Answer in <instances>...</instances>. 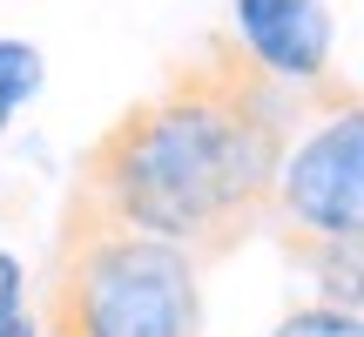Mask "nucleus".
Listing matches in <instances>:
<instances>
[{
    "label": "nucleus",
    "instance_id": "obj_1",
    "mask_svg": "<svg viewBox=\"0 0 364 337\" xmlns=\"http://www.w3.org/2000/svg\"><path fill=\"white\" fill-rule=\"evenodd\" d=\"M290 135L297 102L223 34L88 142L68 209L209 263L270 223Z\"/></svg>",
    "mask_w": 364,
    "mask_h": 337
},
{
    "label": "nucleus",
    "instance_id": "obj_2",
    "mask_svg": "<svg viewBox=\"0 0 364 337\" xmlns=\"http://www.w3.org/2000/svg\"><path fill=\"white\" fill-rule=\"evenodd\" d=\"M41 317L48 337H203V257L68 209Z\"/></svg>",
    "mask_w": 364,
    "mask_h": 337
},
{
    "label": "nucleus",
    "instance_id": "obj_3",
    "mask_svg": "<svg viewBox=\"0 0 364 337\" xmlns=\"http://www.w3.org/2000/svg\"><path fill=\"white\" fill-rule=\"evenodd\" d=\"M284 243H364V95L324 88L290 135L277 209Z\"/></svg>",
    "mask_w": 364,
    "mask_h": 337
},
{
    "label": "nucleus",
    "instance_id": "obj_4",
    "mask_svg": "<svg viewBox=\"0 0 364 337\" xmlns=\"http://www.w3.org/2000/svg\"><path fill=\"white\" fill-rule=\"evenodd\" d=\"M230 41L263 81L284 95H324L338 61V21L331 0H230Z\"/></svg>",
    "mask_w": 364,
    "mask_h": 337
},
{
    "label": "nucleus",
    "instance_id": "obj_5",
    "mask_svg": "<svg viewBox=\"0 0 364 337\" xmlns=\"http://www.w3.org/2000/svg\"><path fill=\"white\" fill-rule=\"evenodd\" d=\"M48 88V54L21 34H0V142H7L14 115H21L34 95Z\"/></svg>",
    "mask_w": 364,
    "mask_h": 337
},
{
    "label": "nucleus",
    "instance_id": "obj_6",
    "mask_svg": "<svg viewBox=\"0 0 364 337\" xmlns=\"http://www.w3.org/2000/svg\"><path fill=\"white\" fill-rule=\"evenodd\" d=\"M270 337H364V311L311 297V304H290V311L270 324Z\"/></svg>",
    "mask_w": 364,
    "mask_h": 337
},
{
    "label": "nucleus",
    "instance_id": "obj_7",
    "mask_svg": "<svg viewBox=\"0 0 364 337\" xmlns=\"http://www.w3.org/2000/svg\"><path fill=\"white\" fill-rule=\"evenodd\" d=\"M21 311H34V277H27V263L14 250H0V324Z\"/></svg>",
    "mask_w": 364,
    "mask_h": 337
},
{
    "label": "nucleus",
    "instance_id": "obj_8",
    "mask_svg": "<svg viewBox=\"0 0 364 337\" xmlns=\"http://www.w3.org/2000/svg\"><path fill=\"white\" fill-rule=\"evenodd\" d=\"M0 337H48V317H41V311H21V317L0 324Z\"/></svg>",
    "mask_w": 364,
    "mask_h": 337
}]
</instances>
